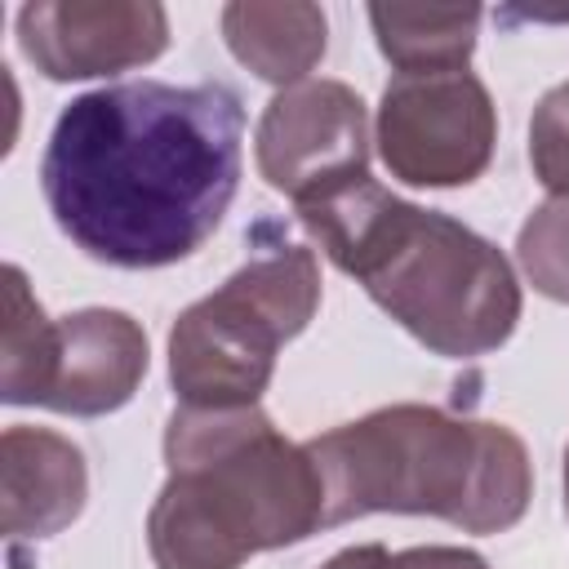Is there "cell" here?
I'll return each instance as SVG.
<instances>
[{
  "label": "cell",
  "instance_id": "obj_2",
  "mask_svg": "<svg viewBox=\"0 0 569 569\" xmlns=\"http://www.w3.org/2000/svg\"><path fill=\"white\" fill-rule=\"evenodd\" d=\"M298 222L431 356H489L520 325L525 298L507 253L467 222L391 196L369 173L298 204Z\"/></svg>",
  "mask_w": 569,
  "mask_h": 569
},
{
  "label": "cell",
  "instance_id": "obj_5",
  "mask_svg": "<svg viewBox=\"0 0 569 569\" xmlns=\"http://www.w3.org/2000/svg\"><path fill=\"white\" fill-rule=\"evenodd\" d=\"M320 307V262L307 244H276L191 302L169 329V382L178 405H258L276 373V351L298 338Z\"/></svg>",
  "mask_w": 569,
  "mask_h": 569
},
{
  "label": "cell",
  "instance_id": "obj_9",
  "mask_svg": "<svg viewBox=\"0 0 569 569\" xmlns=\"http://www.w3.org/2000/svg\"><path fill=\"white\" fill-rule=\"evenodd\" d=\"M151 365L147 333L129 311L84 307L58 320V373L44 409L102 418L133 400Z\"/></svg>",
  "mask_w": 569,
  "mask_h": 569
},
{
  "label": "cell",
  "instance_id": "obj_7",
  "mask_svg": "<svg viewBox=\"0 0 569 569\" xmlns=\"http://www.w3.org/2000/svg\"><path fill=\"white\" fill-rule=\"evenodd\" d=\"M253 156L271 191L307 204L369 173V111L342 80L289 84L267 102Z\"/></svg>",
  "mask_w": 569,
  "mask_h": 569
},
{
  "label": "cell",
  "instance_id": "obj_16",
  "mask_svg": "<svg viewBox=\"0 0 569 569\" xmlns=\"http://www.w3.org/2000/svg\"><path fill=\"white\" fill-rule=\"evenodd\" d=\"M396 569H489V560L467 547H409L396 551Z\"/></svg>",
  "mask_w": 569,
  "mask_h": 569
},
{
  "label": "cell",
  "instance_id": "obj_17",
  "mask_svg": "<svg viewBox=\"0 0 569 569\" xmlns=\"http://www.w3.org/2000/svg\"><path fill=\"white\" fill-rule=\"evenodd\" d=\"M320 569H396V556L382 542H360V547H347V551L329 556Z\"/></svg>",
  "mask_w": 569,
  "mask_h": 569
},
{
  "label": "cell",
  "instance_id": "obj_12",
  "mask_svg": "<svg viewBox=\"0 0 569 569\" xmlns=\"http://www.w3.org/2000/svg\"><path fill=\"white\" fill-rule=\"evenodd\" d=\"M369 27L396 76L458 71L476 49V4H369Z\"/></svg>",
  "mask_w": 569,
  "mask_h": 569
},
{
  "label": "cell",
  "instance_id": "obj_1",
  "mask_svg": "<svg viewBox=\"0 0 569 569\" xmlns=\"http://www.w3.org/2000/svg\"><path fill=\"white\" fill-rule=\"evenodd\" d=\"M240 151L244 107L227 84H102L62 107L40 187L80 253L151 271L191 258L222 227Z\"/></svg>",
  "mask_w": 569,
  "mask_h": 569
},
{
  "label": "cell",
  "instance_id": "obj_18",
  "mask_svg": "<svg viewBox=\"0 0 569 569\" xmlns=\"http://www.w3.org/2000/svg\"><path fill=\"white\" fill-rule=\"evenodd\" d=\"M565 516H569V449H565Z\"/></svg>",
  "mask_w": 569,
  "mask_h": 569
},
{
  "label": "cell",
  "instance_id": "obj_6",
  "mask_svg": "<svg viewBox=\"0 0 569 569\" xmlns=\"http://www.w3.org/2000/svg\"><path fill=\"white\" fill-rule=\"evenodd\" d=\"M373 142L387 173L409 187H467L493 160L498 111L467 67L413 71L382 89Z\"/></svg>",
  "mask_w": 569,
  "mask_h": 569
},
{
  "label": "cell",
  "instance_id": "obj_10",
  "mask_svg": "<svg viewBox=\"0 0 569 569\" xmlns=\"http://www.w3.org/2000/svg\"><path fill=\"white\" fill-rule=\"evenodd\" d=\"M89 502L84 453L49 427H9L0 436V507L9 538L62 533Z\"/></svg>",
  "mask_w": 569,
  "mask_h": 569
},
{
  "label": "cell",
  "instance_id": "obj_3",
  "mask_svg": "<svg viewBox=\"0 0 569 569\" xmlns=\"http://www.w3.org/2000/svg\"><path fill=\"white\" fill-rule=\"evenodd\" d=\"M169 480L147 511L156 569H240L325 529V485L258 405H178L164 427Z\"/></svg>",
  "mask_w": 569,
  "mask_h": 569
},
{
  "label": "cell",
  "instance_id": "obj_15",
  "mask_svg": "<svg viewBox=\"0 0 569 569\" xmlns=\"http://www.w3.org/2000/svg\"><path fill=\"white\" fill-rule=\"evenodd\" d=\"M529 164L551 196H569V80L547 89L529 120Z\"/></svg>",
  "mask_w": 569,
  "mask_h": 569
},
{
  "label": "cell",
  "instance_id": "obj_4",
  "mask_svg": "<svg viewBox=\"0 0 569 569\" xmlns=\"http://www.w3.org/2000/svg\"><path fill=\"white\" fill-rule=\"evenodd\" d=\"M307 453L325 485V529L396 511L502 533L533 498V462L511 427L436 405L373 409L307 440Z\"/></svg>",
  "mask_w": 569,
  "mask_h": 569
},
{
  "label": "cell",
  "instance_id": "obj_13",
  "mask_svg": "<svg viewBox=\"0 0 569 569\" xmlns=\"http://www.w3.org/2000/svg\"><path fill=\"white\" fill-rule=\"evenodd\" d=\"M58 373V320L36 302L22 267H4V338H0V396L4 405H44Z\"/></svg>",
  "mask_w": 569,
  "mask_h": 569
},
{
  "label": "cell",
  "instance_id": "obj_14",
  "mask_svg": "<svg viewBox=\"0 0 569 569\" xmlns=\"http://www.w3.org/2000/svg\"><path fill=\"white\" fill-rule=\"evenodd\" d=\"M516 262L525 280L569 307V196H547L516 236Z\"/></svg>",
  "mask_w": 569,
  "mask_h": 569
},
{
  "label": "cell",
  "instance_id": "obj_8",
  "mask_svg": "<svg viewBox=\"0 0 569 569\" xmlns=\"http://www.w3.org/2000/svg\"><path fill=\"white\" fill-rule=\"evenodd\" d=\"M18 44L44 80L116 76L169 49V13L156 0H31L18 9Z\"/></svg>",
  "mask_w": 569,
  "mask_h": 569
},
{
  "label": "cell",
  "instance_id": "obj_11",
  "mask_svg": "<svg viewBox=\"0 0 569 569\" xmlns=\"http://www.w3.org/2000/svg\"><path fill=\"white\" fill-rule=\"evenodd\" d=\"M222 40L236 53L240 67H249L267 84H302L325 58L329 44V18L320 4L284 0V4H258L236 0L222 9Z\"/></svg>",
  "mask_w": 569,
  "mask_h": 569
}]
</instances>
